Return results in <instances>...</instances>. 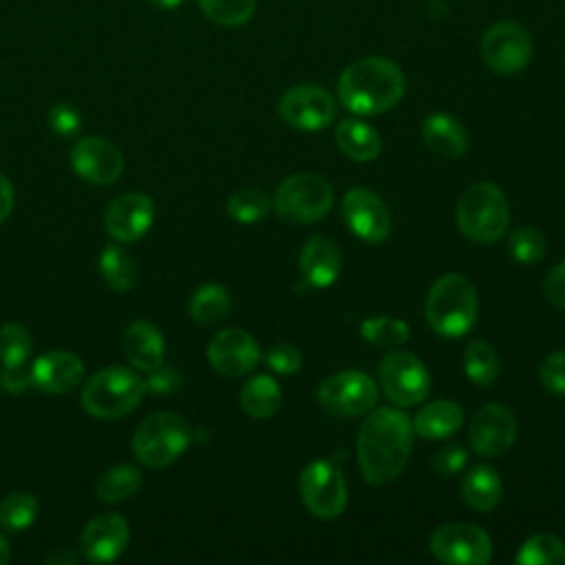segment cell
<instances>
[{
    "instance_id": "603a6c76",
    "label": "cell",
    "mask_w": 565,
    "mask_h": 565,
    "mask_svg": "<svg viewBox=\"0 0 565 565\" xmlns=\"http://www.w3.org/2000/svg\"><path fill=\"white\" fill-rule=\"evenodd\" d=\"M121 344L128 362L139 371H150L163 362V335L154 324L146 320L130 322L124 331Z\"/></svg>"
},
{
    "instance_id": "7a4b0ae2",
    "label": "cell",
    "mask_w": 565,
    "mask_h": 565,
    "mask_svg": "<svg viewBox=\"0 0 565 565\" xmlns=\"http://www.w3.org/2000/svg\"><path fill=\"white\" fill-rule=\"evenodd\" d=\"M406 79L402 68L377 55L360 57L349 64L338 79L340 104L355 115H380L391 110L404 95Z\"/></svg>"
},
{
    "instance_id": "9a60e30c",
    "label": "cell",
    "mask_w": 565,
    "mask_h": 565,
    "mask_svg": "<svg viewBox=\"0 0 565 565\" xmlns=\"http://www.w3.org/2000/svg\"><path fill=\"white\" fill-rule=\"evenodd\" d=\"M519 426L514 415L501 404L481 406L468 428V441L472 450L481 457H501L508 452L516 439Z\"/></svg>"
},
{
    "instance_id": "b9f144b4",
    "label": "cell",
    "mask_w": 565,
    "mask_h": 565,
    "mask_svg": "<svg viewBox=\"0 0 565 565\" xmlns=\"http://www.w3.org/2000/svg\"><path fill=\"white\" fill-rule=\"evenodd\" d=\"M49 126L60 135V137H73L82 128V117L73 104L60 102L51 106L49 110Z\"/></svg>"
},
{
    "instance_id": "44dd1931",
    "label": "cell",
    "mask_w": 565,
    "mask_h": 565,
    "mask_svg": "<svg viewBox=\"0 0 565 565\" xmlns=\"http://www.w3.org/2000/svg\"><path fill=\"white\" fill-rule=\"evenodd\" d=\"M298 269L307 287H331L342 271V254L327 236H313L302 245Z\"/></svg>"
},
{
    "instance_id": "1f68e13d",
    "label": "cell",
    "mask_w": 565,
    "mask_h": 565,
    "mask_svg": "<svg viewBox=\"0 0 565 565\" xmlns=\"http://www.w3.org/2000/svg\"><path fill=\"white\" fill-rule=\"evenodd\" d=\"M521 565H565V543L547 532L532 534L514 556Z\"/></svg>"
},
{
    "instance_id": "d6986e66",
    "label": "cell",
    "mask_w": 565,
    "mask_h": 565,
    "mask_svg": "<svg viewBox=\"0 0 565 565\" xmlns=\"http://www.w3.org/2000/svg\"><path fill=\"white\" fill-rule=\"evenodd\" d=\"M128 539H130L128 521L121 514H115V512L99 514L86 523L79 536L82 554L90 563H108V561H115L126 550Z\"/></svg>"
},
{
    "instance_id": "bcb514c9",
    "label": "cell",
    "mask_w": 565,
    "mask_h": 565,
    "mask_svg": "<svg viewBox=\"0 0 565 565\" xmlns=\"http://www.w3.org/2000/svg\"><path fill=\"white\" fill-rule=\"evenodd\" d=\"M13 207V188L4 174H0V223L9 216Z\"/></svg>"
},
{
    "instance_id": "7c38bea8",
    "label": "cell",
    "mask_w": 565,
    "mask_h": 565,
    "mask_svg": "<svg viewBox=\"0 0 565 565\" xmlns=\"http://www.w3.org/2000/svg\"><path fill=\"white\" fill-rule=\"evenodd\" d=\"M430 552L448 565H486L492 558V541L479 525L446 523L430 534Z\"/></svg>"
},
{
    "instance_id": "60d3db41",
    "label": "cell",
    "mask_w": 565,
    "mask_h": 565,
    "mask_svg": "<svg viewBox=\"0 0 565 565\" xmlns=\"http://www.w3.org/2000/svg\"><path fill=\"white\" fill-rule=\"evenodd\" d=\"M466 459H468V452L461 444H446L435 452L430 466L439 477H452L459 470H463Z\"/></svg>"
},
{
    "instance_id": "c3c4849f",
    "label": "cell",
    "mask_w": 565,
    "mask_h": 565,
    "mask_svg": "<svg viewBox=\"0 0 565 565\" xmlns=\"http://www.w3.org/2000/svg\"><path fill=\"white\" fill-rule=\"evenodd\" d=\"M152 7H157V9H174V7H179L183 0H148Z\"/></svg>"
},
{
    "instance_id": "9c48e42d",
    "label": "cell",
    "mask_w": 565,
    "mask_h": 565,
    "mask_svg": "<svg viewBox=\"0 0 565 565\" xmlns=\"http://www.w3.org/2000/svg\"><path fill=\"white\" fill-rule=\"evenodd\" d=\"M316 397L331 415L358 417L375 406L377 384L362 371H340L320 382Z\"/></svg>"
},
{
    "instance_id": "484cf974",
    "label": "cell",
    "mask_w": 565,
    "mask_h": 565,
    "mask_svg": "<svg viewBox=\"0 0 565 565\" xmlns=\"http://www.w3.org/2000/svg\"><path fill=\"white\" fill-rule=\"evenodd\" d=\"M335 141L353 161H373L382 150L380 132L360 119H342L335 128Z\"/></svg>"
},
{
    "instance_id": "7bdbcfd3",
    "label": "cell",
    "mask_w": 565,
    "mask_h": 565,
    "mask_svg": "<svg viewBox=\"0 0 565 565\" xmlns=\"http://www.w3.org/2000/svg\"><path fill=\"white\" fill-rule=\"evenodd\" d=\"M143 382H146V391H150L152 395H170L181 386V375L174 366L161 362L159 366L148 371V377Z\"/></svg>"
},
{
    "instance_id": "cb8c5ba5",
    "label": "cell",
    "mask_w": 565,
    "mask_h": 565,
    "mask_svg": "<svg viewBox=\"0 0 565 565\" xmlns=\"http://www.w3.org/2000/svg\"><path fill=\"white\" fill-rule=\"evenodd\" d=\"M413 430L424 439H446L455 435L463 424V411L457 402L435 399L415 413Z\"/></svg>"
},
{
    "instance_id": "8fae6325",
    "label": "cell",
    "mask_w": 565,
    "mask_h": 565,
    "mask_svg": "<svg viewBox=\"0 0 565 565\" xmlns=\"http://www.w3.org/2000/svg\"><path fill=\"white\" fill-rule=\"evenodd\" d=\"M380 384L397 406L422 404L430 393V375L419 358L408 351H391L380 362Z\"/></svg>"
},
{
    "instance_id": "8992f818",
    "label": "cell",
    "mask_w": 565,
    "mask_h": 565,
    "mask_svg": "<svg viewBox=\"0 0 565 565\" xmlns=\"http://www.w3.org/2000/svg\"><path fill=\"white\" fill-rule=\"evenodd\" d=\"M192 439V426L181 415L154 413L135 430L132 452L143 466L163 468L179 459Z\"/></svg>"
},
{
    "instance_id": "7dc6e473",
    "label": "cell",
    "mask_w": 565,
    "mask_h": 565,
    "mask_svg": "<svg viewBox=\"0 0 565 565\" xmlns=\"http://www.w3.org/2000/svg\"><path fill=\"white\" fill-rule=\"evenodd\" d=\"M75 561H77V556L71 554V550H66V547H57L55 552H51L46 556V563H53V565H68V563H75Z\"/></svg>"
},
{
    "instance_id": "f6af8a7d",
    "label": "cell",
    "mask_w": 565,
    "mask_h": 565,
    "mask_svg": "<svg viewBox=\"0 0 565 565\" xmlns=\"http://www.w3.org/2000/svg\"><path fill=\"white\" fill-rule=\"evenodd\" d=\"M31 369H26L24 364L20 366H2V373H0V386L7 391V393H24L29 386H31Z\"/></svg>"
},
{
    "instance_id": "ee69618b",
    "label": "cell",
    "mask_w": 565,
    "mask_h": 565,
    "mask_svg": "<svg viewBox=\"0 0 565 565\" xmlns=\"http://www.w3.org/2000/svg\"><path fill=\"white\" fill-rule=\"evenodd\" d=\"M543 294L554 307L565 309V260L547 271L543 282Z\"/></svg>"
},
{
    "instance_id": "5b68a950",
    "label": "cell",
    "mask_w": 565,
    "mask_h": 565,
    "mask_svg": "<svg viewBox=\"0 0 565 565\" xmlns=\"http://www.w3.org/2000/svg\"><path fill=\"white\" fill-rule=\"evenodd\" d=\"M146 393L139 373L126 366H106L88 377L82 391V406L99 419H117L130 413Z\"/></svg>"
},
{
    "instance_id": "277c9868",
    "label": "cell",
    "mask_w": 565,
    "mask_h": 565,
    "mask_svg": "<svg viewBox=\"0 0 565 565\" xmlns=\"http://www.w3.org/2000/svg\"><path fill=\"white\" fill-rule=\"evenodd\" d=\"M508 223V201L494 183H472L457 201V227L475 243H497L505 234Z\"/></svg>"
},
{
    "instance_id": "ac0fdd59",
    "label": "cell",
    "mask_w": 565,
    "mask_h": 565,
    "mask_svg": "<svg viewBox=\"0 0 565 565\" xmlns=\"http://www.w3.org/2000/svg\"><path fill=\"white\" fill-rule=\"evenodd\" d=\"M154 221V205L141 192H128L117 196L104 214L106 232L121 243H132L141 238Z\"/></svg>"
},
{
    "instance_id": "ffe728a7",
    "label": "cell",
    "mask_w": 565,
    "mask_h": 565,
    "mask_svg": "<svg viewBox=\"0 0 565 565\" xmlns=\"http://www.w3.org/2000/svg\"><path fill=\"white\" fill-rule=\"evenodd\" d=\"M82 377L84 364L71 351H46L31 364V382L42 393H68L82 382Z\"/></svg>"
},
{
    "instance_id": "30bf717a",
    "label": "cell",
    "mask_w": 565,
    "mask_h": 565,
    "mask_svg": "<svg viewBox=\"0 0 565 565\" xmlns=\"http://www.w3.org/2000/svg\"><path fill=\"white\" fill-rule=\"evenodd\" d=\"M532 51L530 33L512 20L492 24L481 38V57L497 75L521 73L530 64Z\"/></svg>"
},
{
    "instance_id": "d6a6232c",
    "label": "cell",
    "mask_w": 565,
    "mask_h": 565,
    "mask_svg": "<svg viewBox=\"0 0 565 565\" xmlns=\"http://www.w3.org/2000/svg\"><path fill=\"white\" fill-rule=\"evenodd\" d=\"M408 333H411L408 324L393 316H371L360 324V335L366 342L384 349L404 344L408 340Z\"/></svg>"
},
{
    "instance_id": "ab89813d",
    "label": "cell",
    "mask_w": 565,
    "mask_h": 565,
    "mask_svg": "<svg viewBox=\"0 0 565 565\" xmlns=\"http://www.w3.org/2000/svg\"><path fill=\"white\" fill-rule=\"evenodd\" d=\"M539 377L550 393L565 395V351L550 353L539 366Z\"/></svg>"
},
{
    "instance_id": "681fc988",
    "label": "cell",
    "mask_w": 565,
    "mask_h": 565,
    "mask_svg": "<svg viewBox=\"0 0 565 565\" xmlns=\"http://www.w3.org/2000/svg\"><path fill=\"white\" fill-rule=\"evenodd\" d=\"M9 556H11L9 543H7V539L0 534V565H4V563L9 561Z\"/></svg>"
},
{
    "instance_id": "4316f807",
    "label": "cell",
    "mask_w": 565,
    "mask_h": 565,
    "mask_svg": "<svg viewBox=\"0 0 565 565\" xmlns=\"http://www.w3.org/2000/svg\"><path fill=\"white\" fill-rule=\"evenodd\" d=\"M282 402L280 386L269 375H256L252 377L243 391H241V408L254 417V419H267L271 417Z\"/></svg>"
},
{
    "instance_id": "d590c367",
    "label": "cell",
    "mask_w": 565,
    "mask_h": 565,
    "mask_svg": "<svg viewBox=\"0 0 565 565\" xmlns=\"http://www.w3.org/2000/svg\"><path fill=\"white\" fill-rule=\"evenodd\" d=\"M31 349H33L31 335L22 324L9 322V324L0 327V360H2V366L24 364L31 355Z\"/></svg>"
},
{
    "instance_id": "5bb4252c",
    "label": "cell",
    "mask_w": 565,
    "mask_h": 565,
    "mask_svg": "<svg viewBox=\"0 0 565 565\" xmlns=\"http://www.w3.org/2000/svg\"><path fill=\"white\" fill-rule=\"evenodd\" d=\"M342 218L347 227L364 243H382L391 232L386 203L369 188H351L342 199Z\"/></svg>"
},
{
    "instance_id": "f546056e",
    "label": "cell",
    "mask_w": 565,
    "mask_h": 565,
    "mask_svg": "<svg viewBox=\"0 0 565 565\" xmlns=\"http://www.w3.org/2000/svg\"><path fill=\"white\" fill-rule=\"evenodd\" d=\"M99 274L108 287L117 291H128L135 285L137 265L124 247L108 245L99 256Z\"/></svg>"
},
{
    "instance_id": "52a82bcc",
    "label": "cell",
    "mask_w": 565,
    "mask_h": 565,
    "mask_svg": "<svg viewBox=\"0 0 565 565\" xmlns=\"http://www.w3.org/2000/svg\"><path fill=\"white\" fill-rule=\"evenodd\" d=\"M333 188L327 179L311 172L287 177L276 194L274 207L289 223H316L331 210Z\"/></svg>"
},
{
    "instance_id": "3957f363",
    "label": "cell",
    "mask_w": 565,
    "mask_h": 565,
    "mask_svg": "<svg viewBox=\"0 0 565 565\" xmlns=\"http://www.w3.org/2000/svg\"><path fill=\"white\" fill-rule=\"evenodd\" d=\"M479 300L470 278L461 274H444L433 282L426 296V322L441 338H461L477 322Z\"/></svg>"
},
{
    "instance_id": "e0dca14e",
    "label": "cell",
    "mask_w": 565,
    "mask_h": 565,
    "mask_svg": "<svg viewBox=\"0 0 565 565\" xmlns=\"http://www.w3.org/2000/svg\"><path fill=\"white\" fill-rule=\"evenodd\" d=\"M207 360L221 375L238 377L260 360L258 342L243 329H223L207 344Z\"/></svg>"
},
{
    "instance_id": "ba28073f",
    "label": "cell",
    "mask_w": 565,
    "mask_h": 565,
    "mask_svg": "<svg viewBox=\"0 0 565 565\" xmlns=\"http://www.w3.org/2000/svg\"><path fill=\"white\" fill-rule=\"evenodd\" d=\"M300 499L309 514L318 519H335L347 508V481L333 459H316L300 472Z\"/></svg>"
},
{
    "instance_id": "83f0119b",
    "label": "cell",
    "mask_w": 565,
    "mask_h": 565,
    "mask_svg": "<svg viewBox=\"0 0 565 565\" xmlns=\"http://www.w3.org/2000/svg\"><path fill=\"white\" fill-rule=\"evenodd\" d=\"M463 371L472 384L490 386L499 377L501 360L488 342L472 340L463 351Z\"/></svg>"
},
{
    "instance_id": "4dcf8cb0",
    "label": "cell",
    "mask_w": 565,
    "mask_h": 565,
    "mask_svg": "<svg viewBox=\"0 0 565 565\" xmlns=\"http://www.w3.org/2000/svg\"><path fill=\"white\" fill-rule=\"evenodd\" d=\"M141 486V475L135 466H115L106 470L95 486V492L106 503H119L130 499Z\"/></svg>"
},
{
    "instance_id": "e575fe53",
    "label": "cell",
    "mask_w": 565,
    "mask_h": 565,
    "mask_svg": "<svg viewBox=\"0 0 565 565\" xmlns=\"http://www.w3.org/2000/svg\"><path fill=\"white\" fill-rule=\"evenodd\" d=\"M201 11L218 26H241L256 9V0H199Z\"/></svg>"
},
{
    "instance_id": "2e32d148",
    "label": "cell",
    "mask_w": 565,
    "mask_h": 565,
    "mask_svg": "<svg viewBox=\"0 0 565 565\" xmlns=\"http://www.w3.org/2000/svg\"><path fill=\"white\" fill-rule=\"evenodd\" d=\"M71 166L84 181L106 185L119 179L124 154L104 137H84L71 150Z\"/></svg>"
},
{
    "instance_id": "7402d4cb",
    "label": "cell",
    "mask_w": 565,
    "mask_h": 565,
    "mask_svg": "<svg viewBox=\"0 0 565 565\" xmlns=\"http://www.w3.org/2000/svg\"><path fill=\"white\" fill-rule=\"evenodd\" d=\"M422 137L428 150L441 159H459L468 150L463 124L448 113H433L422 124Z\"/></svg>"
},
{
    "instance_id": "f35d334b",
    "label": "cell",
    "mask_w": 565,
    "mask_h": 565,
    "mask_svg": "<svg viewBox=\"0 0 565 565\" xmlns=\"http://www.w3.org/2000/svg\"><path fill=\"white\" fill-rule=\"evenodd\" d=\"M267 366L278 375H294L302 366V353L294 344H274L265 353Z\"/></svg>"
},
{
    "instance_id": "d4e9b609",
    "label": "cell",
    "mask_w": 565,
    "mask_h": 565,
    "mask_svg": "<svg viewBox=\"0 0 565 565\" xmlns=\"http://www.w3.org/2000/svg\"><path fill=\"white\" fill-rule=\"evenodd\" d=\"M503 494V483L501 477L494 468L486 463L472 466L463 479H461V497L463 503L477 512H490L497 508Z\"/></svg>"
},
{
    "instance_id": "836d02e7",
    "label": "cell",
    "mask_w": 565,
    "mask_h": 565,
    "mask_svg": "<svg viewBox=\"0 0 565 565\" xmlns=\"http://www.w3.org/2000/svg\"><path fill=\"white\" fill-rule=\"evenodd\" d=\"M38 519V499L31 492H11L0 503V525L9 532H22Z\"/></svg>"
},
{
    "instance_id": "8d00e7d4",
    "label": "cell",
    "mask_w": 565,
    "mask_h": 565,
    "mask_svg": "<svg viewBox=\"0 0 565 565\" xmlns=\"http://www.w3.org/2000/svg\"><path fill=\"white\" fill-rule=\"evenodd\" d=\"M269 205H271L269 199L254 188L238 190L227 199V212L238 223H256L265 218L269 212Z\"/></svg>"
},
{
    "instance_id": "f1b7e54d",
    "label": "cell",
    "mask_w": 565,
    "mask_h": 565,
    "mask_svg": "<svg viewBox=\"0 0 565 565\" xmlns=\"http://www.w3.org/2000/svg\"><path fill=\"white\" fill-rule=\"evenodd\" d=\"M230 305V291L223 285L207 282L199 287L190 298V316L201 324H214L227 316Z\"/></svg>"
},
{
    "instance_id": "4fadbf2b",
    "label": "cell",
    "mask_w": 565,
    "mask_h": 565,
    "mask_svg": "<svg viewBox=\"0 0 565 565\" xmlns=\"http://www.w3.org/2000/svg\"><path fill=\"white\" fill-rule=\"evenodd\" d=\"M278 113L285 124L298 130H322L335 117L333 97L313 84H300L282 93L278 102Z\"/></svg>"
},
{
    "instance_id": "74e56055",
    "label": "cell",
    "mask_w": 565,
    "mask_h": 565,
    "mask_svg": "<svg viewBox=\"0 0 565 565\" xmlns=\"http://www.w3.org/2000/svg\"><path fill=\"white\" fill-rule=\"evenodd\" d=\"M510 256L521 265H534L545 256V236L530 225L516 227L508 238Z\"/></svg>"
},
{
    "instance_id": "6da1fadb",
    "label": "cell",
    "mask_w": 565,
    "mask_h": 565,
    "mask_svg": "<svg viewBox=\"0 0 565 565\" xmlns=\"http://www.w3.org/2000/svg\"><path fill=\"white\" fill-rule=\"evenodd\" d=\"M413 446V422L406 413L375 408L358 433V463L371 486H386L404 470Z\"/></svg>"
}]
</instances>
